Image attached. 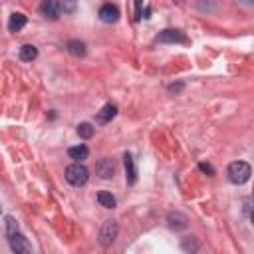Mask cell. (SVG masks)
<instances>
[{
	"mask_svg": "<svg viewBox=\"0 0 254 254\" xmlns=\"http://www.w3.org/2000/svg\"><path fill=\"white\" fill-rule=\"evenodd\" d=\"M227 175H229V181H231V183H234V185H244V183L250 179L252 171H250V165H248L246 161H234V163L229 165Z\"/></svg>",
	"mask_w": 254,
	"mask_h": 254,
	"instance_id": "obj_1",
	"label": "cell"
},
{
	"mask_svg": "<svg viewBox=\"0 0 254 254\" xmlns=\"http://www.w3.org/2000/svg\"><path fill=\"white\" fill-rule=\"evenodd\" d=\"M87 179H89V171H87L80 161H76L74 165H70V167L66 169V181H68L70 185H74V187L85 185Z\"/></svg>",
	"mask_w": 254,
	"mask_h": 254,
	"instance_id": "obj_2",
	"label": "cell"
},
{
	"mask_svg": "<svg viewBox=\"0 0 254 254\" xmlns=\"http://www.w3.org/2000/svg\"><path fill=\"white\" fill-rule=\"evenodd\" d=\"M117 233H119V227L115 220H106L104 227L100 231V244L102 246H109L115 238H117Z\"/></svg>",
	"mask_w": 254,
	"mask_h": 254,
	"instance_id": "obj_3",
	"label": "cell"
},
{
	"mask_svg": "<svg viewBox=\"0 0 254 254\" xmlns=\"http://www.w3.org/2000/svg\"><path fill=\"white\" fill-rule=\"evenodd\" d=\"M8 242H10V248H12L16 254H26V252L32 250L30 242L26 240V236H24L20 231L14 233V234H8Z\"/></svg>",
	"mask_w": 254,
	"mask_h": 254,
	"instance_id": "obj_4",
	"label": "cell"
},
{
	"mask_svg": "<svg viewBox=\"0 0 254 254\" xmlns=\"http://www.w3.org/2000/svg\"><path fill=\"white\" fill-rule=\"evenodd\" d=\"M123 165H125V179H127V185H135L137 181V167H135V161L129 153L123 155Z\"/></svg>",
	"mask_w": 254,
	"mask_h": 254,
	"instance_id": "obj_5",
	"label": "cell"
},
{
	"mask_svg": "<svg viewBox=\"0 0 254 254\" xmlns=\"http://www.w3.org/2000/svg\"><path fill=\"white\" fill-rule=\"evenodd\" d=\"M40 14H42L44 18H50V20H58V18H60L58 0H42V4H40Z\"/></svg>",
	"mask_w": 254,
	"mask_h": 254,
	"instance_id": "obj_6",
	"label": "cell"
},
{
	"mask_svg": "<svg viewBox=\"0 0 254 254\" xmlns=\"http://www.w3.org/2000/svg\"><path fill=\"white\" fill-rule=\"evenodd\" d=\"M95 173L102 179H111L115 175V163L111 159H102V161H98V165H95Z\"/></svg>",
	"mask_w": 254,
	"mask_h": 254,
	"instance_id": "obj_7",
	"label": "cell"
},
{
	"mask_svg": "<svg viewBox=\"0 0 254 254\" xmlns=\"http://www.w3.org/2000/svg\"><path fill=\"white\" fill-rule=\"evenodd\" d=\"M100 18H102V22H106V24H115V22L119 20V10H117V6H113V4H104V6L100 8Z\"/></svg>",
	"mask_w": 254,
	"mask_h": 254,
	"instance_id": "obj_8",
	"label": "cell"
},
{
	"mask_svg": "<svg viewBox=\"0 0 254 254\" xmlns=\"http://www.w3.org/2000/svg\"><path fill=\"white\" fill-rule=\"evenodd\" d=\"M159 42H169V44H175V42H185V34L181 30H163L161 34L157 36Z\"/></svg>",
	"mask_w": 254,
	"mask_h": 254,
	"instance_id": "obj_9",
	"label": "cell"
},
{
	"mask_svg": "<svg viewBox=\"0 0 254 254\" xmlns=\"http://www.w3.org/2000/svg\"><path fill=\"white\" fill-rule=\"evenodd\" d=\"M115 115H117V106L115 104H106L98 111V117H95V119H98V123H109Z\"/></svg>",
	"mask_w": 254,
	"mask_h": 254,
	"instance_id": "obj_10",
	"label": "cell"
},
{
	"mask_svg": "<svg viewBox=\"0 0 254 254\" xmlns=\"http://www.w3.org/2000/svg\"><path fill=\"white\" fill-rule=\"evenodd\" d=\"M26 16L24 14H20V12H14L12 16H10V20H8V30L10 32H20L24 26H26Z\"/></svg>",
	"mask_w": 254,
	"mask_h": 254,
	"instance_id": "obj_11",
	"label": "cell"
},
{
	"mask_svg": "<svg viewBox=\"0 0 254 254\" xmlns=\"http://www.w3.org/2000/svg\"><path fill=\"white\" fill-rule=\"evenodd\" d=\"M68 155L74 159V161H85L87 159V155H89V149L85 147V145H76V147H70L68 149Z\"/></svg>",
	"mask_w": 254,
	"mask_h": 254,
	"instance_id": "obj_12",
	"label": "cell"
},
{
	"mask_svg": "<svg viewBox=\"0 0 254 254\" xmlns=\"http://www.w3.org/2000/svg\"><path fill=\"white\" fill-rule=\"evenodd\" d=\"M98 203L104 209H115V205H117L115 197L109 193V190H100V193H98Z\"/></svg>",
	"mask_w": 254,
	"mask_h": 254,
	"instance_id": "obj_13",
	"label": "cell"
},
{
	"mask_svg": "<svg viewBox=\"0 0 254 254\" xmlns=\"http://www.w3.org/2000/svg\"><path fill=\"white\" fill-rule=\"evenodd\" d=\"M66 48H68V52H70L72 56H76V58H84V56L87 54L85 44H84V42H80V40H70Z\"/></svg>",
	"mask_w": 254,
	"mask_h": 254,
	"instance_id": "obj_14",
	"label": "cell"
},
{
	"mask_svg": "<svg viewBox=\"0 0 254 254\" xmlns=\"http://www.w3.org/2000/svg\"><path fill=\"white\" fill-rule=\"evenodd\" d=\"M38 58V50L36 46H32V44H24L20 48V60L22 62H32V60H36Z\"/></svg>",
	"mask_w": 254,
	"mask_h": 254,
	"instance_id": "obj_15",
	"label": "cell"
},
{
	"mask_svg": "<svg viewBox=\"0 0 254 254\" xmlns=\"http://www.w3.org/2000/svg\"><path fill=\"white\" fill-rule=\"evenodd\" d=\"M169 227L175 231H183L187 227V218L183 214H169Z\"/></svg>",
	"mask_w": 254,
	"mask_h": 254,
	"instance_id": "obj_16",
	"label": "cell"
},
{
	"mask_svg": "<svg viewBox=\"0 0 254 254\" xmlns=\"http://www.w3.org/2000/svg\"><path fill=\"white\" fill-rule=\"evenodd\" d=\"M76 6L78 2L76 0H58V8H60V14H74L76 12Z\"/></svg>",
	"mask_w": 254,
	"mask_h": 254,
	"instance_id": "obj_17",
	"label": "cell"
},
{
	"mask_svg": "<svg viewBox=\"0 0 254 254\" xmlns=\"http://www.w3.org/2000/svg\"><path fill=\"white\" fill-rule=\"evenodd\" d=\"M93 125L91 123H80L78 125V135L80 137H84V139H89V137H93Z\"/></svg>",
	"mask_w": 254,
	"mask_h": 254,
	"instance_id": "obj_18",
	"label": "cell"
},
{
	"mask_svg": "<svg viewBox=\"0 0 254 254\" xmlns=\"http://www.w3.org/2000/svg\"><path fill=\"white\" fill-rule=\"evenodd\" d=\"M18 233V222L14 220V216H6V234H14Z\"/></svg>",
	"mask_w": 254,
	"mask_h": 254,
	"instance_id": "obj_19",
	"label": "cell"
},
{
	"mask_svg": "<svg viewBox=\"0 0 254 254\" xmlns=\"http://www.w3.org/2000/svg\"><path fill=\"white\" fill-rule=\"evenodd\" d=\"M199 169H201L203 173H207L209 177H212V175H214V169H212L211 165H207V163H201V165H199Z\"/></svg>",
	"mask_w": 254,
	"mask_h": 254,
	"instance_id": "obj_20",
	"label": "cell"
},
{
	"mask_svg": "<svg viewBox=\"0 0 254 254\" xmlns=\"http://www.w3.org/2000/svg\"><path fill=\"white\" fill-rule=\"evenodd\" d=\"M183 248H190V250H197V244H195L193 240H190V242H189V240H185V242H183Z\"/></svg>",
	"mask_w": 254,
	"mask_h": 254,
	"instance_id": "obj_21",
	"label": "cell"
},
{
	"mask_svg": "<svg viewBox=\"0 0 254 254\" xmlns=\"http://www.w3.org/2000/svg\"><path fill=\"white\" fill-rule=\"evenodd\" d=\"M183 89V84H177V85H169V91L171 93H177V91H181Z\"/></svg>",
	"mask_w": 254,
	"mask_h": 254,
	"instance_id": "obj_22",
	"label": "cell"
},
{
	"mask_svg": "<svg viewBox=\"0 0 254 254\" xmlns=\"http://www.w3.org/2000/svg\"><path fill=\"white\" fill-rule=\"evenodd\" d=\"M244 212L250 214V199H244Z\"/></svg>",
	"mask_w": 254,
	"mask_h": 254,
	"instance_id": "obj_23",
	"label": "cell"
},
{
	"mask_svg": "<svg viewBox=\"0 0 254 254\" xmlns=\"http://www.w3.org/2000/svg\"><path fill=\"white\" fill-rule=\"evenodd\" d=\"M141 2H143V0H135V6H137V18H141Z\"/></svg>",
	"mask_w": 254,
	"mask_h": 254,
	"instance_id": "obj_24",
	"label": "cell"
},
{
	"mask_svg": "<svg viewBox=\"0 0 254 254\" xmlns=\"http://www.w3.org/2000/svg\"><path fill=\"white\" fill-rule=\"evenodd\" d=\"M244 2H252V0H244Z\"/></svg>",
	"mask_w": 254,
	"mask_h": 254,
	"instance_id": "obj_25",
	"label": "cell"
},
{
	"mask_svg": "<svg viewBox=\"0 0 254 254\" xmlns=\"http://www.w3.org/2000/svg\"><path fill=\"white\" fill-rule=\"evenodd\" d=\"M0 211H2V207H0Z\"/></svg>",
	"mask_w": 254,
	"mask_h": 254,
	"instance_id": "obj_26",
	"label": "cell"
}]
</instances>
